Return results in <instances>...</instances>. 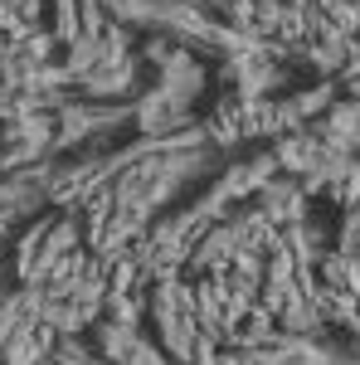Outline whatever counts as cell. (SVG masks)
<instances>
[{
  "label": "cell",
  "mask_w": 360,
  "mask_h": 365,
  "mask_svg": "<svg viewBox=\"0 0 360 365\" xmlns=\"http://www.w3.org/2000/svg\"><path fill=\"white\" fill-rule=\"evenodd\" d=\"M185 5H195V0H185Z\"/></svg>",
  "instance_id": "5"
},
{
  "label": "cell",
  "mask_w": 360,
  "mask_h": 365,
  "mask_svg": "<svg viewBox=\"0 0 360 365\" xmlns=\"http://www.w3.org/2000/svg\"><path fill=\"white\" fill-rule=\"evenodd\" d=\"M356 93H360V78H356Z\"/></svg>",
  "instance_id": "4"
},
{
  "label": "cell",
  "mask_w": 360,
  "mask_h": 365,
  "mask_svg": "<svg viewBox=\"0 0 360 365\" xmlns=\"http://www.w3.org/2000/svg\"><path fill=\"white\" fill-rule=\"evenodd\" d=\"M239 331H234V346H263V341H273V312H263V307H249L239 322H234Z\"/></svg>",
  "instance_id": "2"
},
{
  "label": "cell",
  "mask_w": 360,
  "mask_h": 365,
  "mask_svg": "<svg viewBox=\"0 0 360 365\" xmlns=\"http://www.w3.org/2000/svg\"><path fill=\"white\" fill-rule=\"evenodd\" d=\"M258 215H263L268 225H302V190L287 185V180H268Z\"/></svg>",
  "instance_id": "1"
},
{
  "label": "cell",
  "mask_w": 360,
  "mask_h": 365,
  "mask_svg": "<svg viewBox=\"0 0 360 365\" xmlns=\"http://www.w3.org/2000/svg\"><path fill=\"white\" fill-rule=\"evenodd\" d=\"M117 365H166V361H161V356H156V351H151V346L137 336V341H132V351H127Z\"/></svg>",
  "instance_id": "3"
}]
</instances>
